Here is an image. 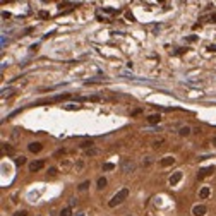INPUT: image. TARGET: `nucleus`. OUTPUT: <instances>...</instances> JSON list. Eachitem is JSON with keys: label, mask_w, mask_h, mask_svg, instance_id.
<instances>
[{"label": "nucleus", "mask_w": 216, "mask_h": 216, "mask_svg": "<svg viewBox=\"0 0 216 216\" xmlns=\"http://www.w3.org/2000/svg\"><path fill=\"white\" fill-rule=\"evenodd\" d=\"M127 197H129V189H127V187H125V189H120L117 194L112 197V201L108 203V206H110V207H115V206H118V204L124 203Z\"/></svg>", "instance_id": "1"}, {"label": "nucleus", "mask_w": 216, "mask_h": 216, "mask_svg": "<svg viewBox=\"0 0 216 216\" xmlns=\"http://www.w3.org/2000/svg\"><path fill=\"white\" fill-rule=\"evenodd\" d=\"M120 170L122 173H132L136 170V163L132 160H129V158H124L120 163Z\"/></svg>", "instance_id": "2"}, {"label": "nucleus", "mask_w": 216, "mask_h": 216, "mask_svg": "<svg viewBox=\"0 0 216 216\" xmlns=\"http://www.w3.org/2000/svg\"><path fill=\"white\" fill-rule=\"evenodd\" d=\"M45 166V161L43 160H36L29 165V172H39V170Z\"/></svg>", "instance_id": "3"}, {"label": "nucleus", "mask_w": 216, "mask_h": 216, "mask_svg": "<svg viewBox=\"0 0 216 216\" xmlns=\"http://www.w3.org/2000/svg\"><path fill=\"white\" fill-rule=\"evenodd\" d=\"M214 172V166H207V168H201L197 172V178H204L207 177V175H211V173Z\"/></svg>", "instance_id": "4"}, {"label": "nucleus", "mask_w": 216, "mask_h": 216, "mask_svg": "<svg viewBox=\"0 0 216 216\" xmlns=\"http://www.w3.org/2000/svg\"><path fill=\"white\" fill-rule=\"evenodd\" d=\"M207 213L206 206H203V204H199V206H194V209H192V214L194 216H204Z\"/></svg>", "instance_id": "5"}, {"label": "nucleus", "mask_w": 216, "mask_h": 216, "mask_svg": "<svg viewBox=\"0 0 216 216\" xmlns=\"http://www.w3.org/2000/svg\"><path fill=\"white\" fill-rule=\"evenodd\" d=\"M180 180H182V172H175L170 175V185H177Z\"/></svg>", "instance_id": "6"}, {"label": "nucleus", "mask_w": 216, "mask_h": 216, "mask_svg": "<svg viewBox=\"0 0 216 216\" xmlns=\"http://www.w3.org/2000/svg\"><path fill=\"white\" fill-rule=\"evenodd\" d=\"M28 149H29L31 153H39L43 149V146H41V143H31L29 146H28Z\"/></svg>", "instance_id": "7"}, {"label": "nucleus", "mask_w": 216, "mask_h": 216, "mask_svg": "<svg viewBox=\"0 0 216 216\" xmlns=\"http://www.w3.org/2000/svg\"><path fill=\"white\" fill-rule=\"evenodd\" d=\"M160 120H161V117L158 115V113H153V115H149V117H147V122H149L151 125H155V124H160Z\"/></svg>", "instance_id": "8"}, {"label": "nucleus", "mask_w": 216, "mask_h": 216, "mask_svg": "<svg viewBox=\"0 0 216 216\" xmlns=\"http://www.w3.org/2000/svg\"><path fill=\"white\" fill-rule=\"evenodd\" d=\"M175 163V158L173 156H165L163 160H161V166H170V165Z\"/></svg>", "instance_id": "9"}, {"label": "nucleus", "mask_w": 216, "mask_h": 216, "mask_svg": "<svg viewBox=\"0 0 216 216\" xmlns=\"http://www.w3.org/2000/svg\"><path fill=\"white\" fill-rule=\"evenodd\" d=\"M216 21V14H209V16H203L199 19V22H214Z\"/></svg>", "instance_id": "10"}, {"label": "nucleus", "mask_w": 216, "mask_h": 216, "mask_svg": "<svg viewBox=\"0 0 216 216\" xmlns=\"http://www.w3.org/2000/svg\"><path fill=\"white\" fill-rule=\"evenodd\" d=\"M209 196V187H203V189L199 190V197L201 199H206Z\"/></svg>", "instance_id": "11"}, {"label": "nucleus", "mask_w": 216, "mask_h": 216, "mask_svg": "<svg viewBox=\"0 0 216 216\" xmlns=\"http://www.w3.org/2000/svg\"><path fill=\"white\" fill-rule=\"evenodd\" d=\"M178 134H180L182 137H187V136L190 134V127H187V125H185V127H182V129L178 130Z\"/></svg>", "instance_id": "12"}, {"label": "nucleus", "mask_w": 216, "mask_h": 216, "mask_svg": "<svg viewBox=\"0 0 216 216\" xmlns=\"http://www.w3.org/2000/svg\"><path fill=\"white\" fill-rule=\"evenodd\" d=\"M58 216H72V209H70V207H64Z\"/></svg>", "instance_id": "13"}, {"label": "nucleus", "mask_w": 216, "mask_h": 216, "mask_svg": "<svg viewBox=\"0 0 216 216\" xmlns=\"http://www.w3.org/2000/svg\"><path fill=\"white\" fill-rule=\"evenodd\" d=\"M99 153V149H96V147H91V149H86V156H96Z\"/></svg>", "instance_id": "14"}, {"label": "nucleus", "mask_w": 216, "mask_h": 216, "mask_svg": "<svg viewBox=\"0 0 216 216\" xmlns=\"http://www.w3.org/2000/svg\"><path fill=\"white\" fill-rule=\"evenodd\" d=\"M105 185H106V178H105V177H99V178H98V189H103Z\"/></svg>", "instance_id": "15"}, {"label": "nucleus", "mask_w": 216, "mask_h": 216, "mask_svg": "<svg viewBox=\"0 0 216 216\" xmlns=\"http://www.w3.org/2000/svg\"><path fill=\"white\" fill-rule=\"evenodd\" d=\"M24 163H26V158H24V156H19V158H16V165H17V166H22Z\"/></svg>", "instance_id": "16"}, {"label": "nucleus", "mask_w": 216, "mask_h": 216, "mask_svg": "<svg viewBox=\"0 0 216 216\" xmlns=\"http://www.w3.org/2000/svg\"><path fill=\"white\" fill-rule=\"evenodd\" d=\"M91 146H93V141H84V143L81 144L82 149H91Z\"/></svg>", "instance_id": "17"}, {"label": "nucleus", "mask_w": 216, "mask_h": 216, "mask_svg": "<svg viewBox=\"0 0 216 216\" xmlns=\"http://www.w3.org/2000/svg\"><path fill=\"white\" fill-rule=\"evenodd\" d=\"M88 187H89V180H86V182H82L81 185H79V187H77V189H79V190H86V189H88Z\"/></svg>", "instance_id": "18"}, {"label": "nucleus", "mask_w": 216, "mask_h": 216, "mask_svg": "<svg viewBox=\"0 0 216 216\" xmlns=\"http://www.w3.org/2000/svg\"><path fill=\"white\" fill-rule=\"evenodd\" d=\"M48 175H52V177H55V175H57V168H55V166H50V168H48Z\"/></svg>", "instance_id": "19"}, {"label": "nucleus", "mask_w": 216, "mask_h": 216, "mask_svg": "<svg viewBox=\"0 0 216 216\" xmlns=\"http://www.w3.org/2000/svg\"><path fill=\"white\" fill-rule=\"evenodd\" d=\"M103 170H106V172H108V170H113V165L112 163H105L103 165Z\"/></svg>", "instance_id": "20"}, {"label": "nucleus", "mask_w": 216, "mask_h": 216, "mask_svg": "<svg viewBox=\"0 0 216 216\" xmlns=\"http://www.w3.org/2000/svg\"><path fill=\"white\" fill-rule=\"evenodd\" d=\"M4 151H5V153H9V155H10V153H12V147H10L9 144H4Z\"/></svg>", "instance_id": "21"}, {"label": "nucleus", "mask_w": 216, "mask_h": 216, "mask_svg": "<svg viewBox=\"0 0 216 216\" xmlns=\"http://www.w3.org/2000/svg\"><path fill=\"white\" fill-rule=\"evenodd\" d=\"M38 16H39L41 19H48V12H45V10H41V12H39Z\"/></svg>", "instance_id": "22"}, {"label": "nucleus", "mask_w": 216, "mask_h": 216, "mask_svg": "<svg viewBox=\"0 0 216 216\" xmlns=\"http://www.w3.org/2000/svg\"><path fill=\"white\" fill-rule=\"evenodd\" d=\"M28 213L26 211H17V213H14V216H26Z\"/></svg>", "instance_id": "23"}, {"label": "nucleus", "mask_w": 216, "mask_h": 216, "mask_svg": "<svg viewBox=\"0 0 216 216\" xmlns=\"http://www.w3.org/2000/svg\"><path fill=\"white\" fill-rule=\"evenodd\" d=\"M209 50H211V52H216V45H209Z\"/></svg>", "instance_id": "24"}, {"label": "nucleus", "mask_w": 216, "mask_h": 216, "mask_svg": "<svg viewBox=\"0 0 216 216\" xmlns=\"http://www.w3.org/2000/svg\"><path fill=\"white\" fill-rule=\"evenodd\" d=\"M213 146H216V137H214V139H213Z\"/></svg>", "instance_id": "25"}, {"label": "nucleus", "mask_w": 216, "mask_h": 216, "mask_svg": "<svg viewBox=\"0 0 216 216\" xmlns=\"http://www.w3.org/2000/svg\"><path fill=\"white\" fill-rule=\"evenodd\" d=\"M127 216H132V214H127Z\"/></svg>", "instance_id": "26"}]
</instances>
